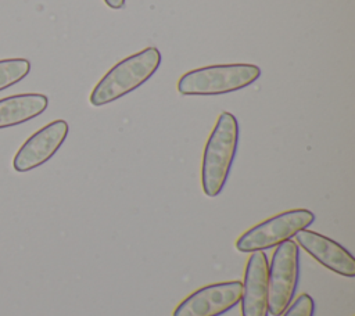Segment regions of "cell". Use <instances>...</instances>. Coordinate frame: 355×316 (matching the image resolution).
<instances>
[{"mask_svg":"<svg viewBox=\"0 0 355 316\" xmlns=\"http://www.w3.org/2000/svg\"><path fill=\"white\" fill-rule=\"evenodd\" d=\"M104 3L112 10H119L125 6V0H104Z\"/></svg>","mask_w":355,"mask_h":316,"instance_id":"obj_13","label":"cell"},{"mask_svg":"<svg viewBox=\"0 0 355 316\" xmlns=\"http://www.w3.org/2000/svg\"><path fill=\"white\" fill-rule=\"evenodd\" d=\"M161 54L157 47H146L116 62L94 86L89 101L94 107L105 105L141 86L158 69Z\"/></svg>","mask_w":355,"mask_h":316,"instance_id":"obj_2","label":"cell"},{"mask_svg":"<svg viewBox=\"0 0 355 316\" xmlns=\"http://www.w3.org/2000/svg\"><path fill=\"white\" fill-rule=\"evenodd\" d=\"M294 237L302 249L329 270L345 277L355 276L354 256L334 240L306 229L298 231Z\"/></svg>","mask_w":355,"mask_h":316,"instance_id":"obj_8","label":"cell"},{"mask_svg":"<svg viewBox=\"0 0 355 316\" xmlns=\"http://www.w3.org/2000/svg\"><path fill=\"white\" fill-rule=\"evenodd\" d=\"M243 283L239 280L208 284L186 297L172 316H220L240 304Z\"/></svg>","mask_w":355,"mask_h":316,"instance_id":"obj_6","label":"cell"},{"mask_svg":"<svg viewBox=\"0 0 355 316\" xmlns=\"http://www.w3.org/2000/svg\"><path fill=\"white\" fill-rule=\"evenodd\" d=\"M261 76L254 64H216L183 73L178 91L183 96H218L250 86Z\"/></svg>","mask_w":355,"mask_h":316,"instance_id":"obj_3","label":"cell"},{"mask_svg":"<svg viewBox=\"0 0 355 316\" xmlns=\"http://www.w3.org/2000/svg\"><path fill=\"white\" fill-rule=\"evenodd\" d=\"M31 71V62L26 58L0 60V90H4L22 80Z\"/></svg>","mask_w":355,"mask_h":316,"instance_id":"obj_11","label":"cell"},{"mask_svg":"<svg viewBox=\"0 0 355 316\" xmlns=\"http://www.w3.org/2000/svg\"><path fill=\"white\" fill-rule=\"evenodd\" d=\"M268 269L266 254L263 251L251 252L245 265L244 281H241V316H268Z\"/></svg>","mask_w":355,"mask_h":316,"instance_id":"obj_9","label":"cell"},{"mask_svg":"<svg viewBox=\"0 0 355 316\" xmlns=\"http://www.w3.org/2000/svg\"><path fill=\"white\" fill-rule=\"evenodd\" d=\"M239 144V123L233 114L225 111L218 116L202 155L201 184L207 197H216L229 176Z\"/></svg>","mask_w":355,"mask_h":316,"instance_id":"obj_1","label":"cell"},{"mask_svg":"<svg viewBox=\"0 0 355 316\" xmlns=\"http://www.w3.org/2000/svg\"><path fill=\"white\" fill-rule=\"evenodd\" d=\"M315 313V302L312 297L306 292L300 294L293 304L283 312L282 316H313Z\"/></svg>","mask_w":355,"mask_h":316,"instance_id":"obj_12","label":"cell"},{"mask_svg":"<svg viewBox=\"0 0 355 316\" xmlns=\"http://www.w3.org/2000/svg\"><path fill=\"white\" fill-rule=\"evenodd\" d=\"M49 98L40 93H22L0 98V129L21 125L40 115Z\"/></svg>","mask_w":355,"mask_h":316,"instance_id":"obj_10","label":"cell"},{"mask_svg":"<svg viewBox=\"0 0 355 316\" xmlns=\"http://www.w3.org/2000/svg\"><path fill=\"white\" fill-rule=\"evenodd\" d=\"M313 220V212L305 208L280 212L244 231L237 238L236 248L240 252L270 249L286 240H291L298 231L311 226Z\"/></svg>","mask_w":355,"mask_h":316,"instance_id":"obj_4","label":"cell"},{"mask_svg":"<svg viewBox=\"0 0 355 316\" xmlns=\"http://www.w3.org/2000/svg\"><path fill=\"white\" fill-rule=\"evenodd\" d=\"M68 129V123L64 119H55L35 132L14 155V169L17 172H28L47 162L62 146Z\"/></svg>","mask_w":355,"mask_h":316,"instance_id":"obj_7","label":"cell"},{"mask_svg":"<svg viewBox=\"0 0 355 316\" xmlns=\"http://www.w3.org/2000/svg\"><path fill=\"white\" fill-rule=\"evenodd\" d=\"M300 276V251L293 240L276 245L268 269V312L282 316L291 304Z\"/></svg>","mask_w":355,"mask_h":316,"instance_id":"obj_5","label":"cell"}]
</instances>
